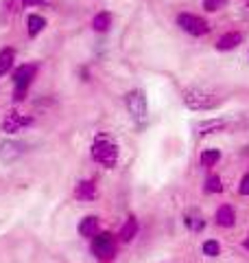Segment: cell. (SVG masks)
Listing matches in <instances>:
<instances>
[{
	"label": "cell",
	"mask_w": 249,
	"mask_h": 263,
	"mask_svg": "<svg viewBox=\"0 0 249 263\" xmlns=\"http://www.w3.org/2000/svg\"><path fill=\"white\" fill-rule=\"evenodd\" d=\"M221 160V152L219 149H203L201 154V164L203 167H214Z\"/></svg>",
	"instance_id": "obj_18"
},
{
	"label": "cell",
	"mask_w": 249,
	"mask_h": 263,
	"mask_svg": "<svg viewBox=\"0 0 249 263\" xmlns=\"http://www.w3.org/2000/svg\"><path fill=\"white\" fill-rule=\"evenodd\" d=\"M46 27V20L42 18V15H35V13H31L29 18H27V31H29V35H37V33Z\"/></svg>",
	"instance_id": "obj_15"
},
{
	"label": "cell",
	"mask_w": 249,
	"mask_h": 263,
	"mask_svg": "<svg viewBox=\"0 0 249 263\" xmlns=\"http://www.w3.org/2000/svg\"><path fill=\"white\" fill-rule=\"evenodd\" d=\"M92 27H94V31H98V33H105L107 29L112 27V15L110 13H98L96 18H94V22H92Z\"/></svg>",
	"instance_id": "obj_17"
},
{
	"label": "cell",
	"mask_w": 249,
	"mask_h": 263,
	"mask_svg": "<svg viewBox=\"0 0 249 263\" xmlns=\"http://www.w3.org/2000/svg\"><path fill=\"white\" fill-rule=\"evenodd\" d=\"M201 250H203V254H208V257H219V254H221V246H219L217 241H212V239H210V241H205V243H203V248H201Z\"/></svg>",
	"instance_id": "obj_20"
},
{
	"label": "cell",
	"mask_w": 249,
	"mask_h": 263,
	"mask_svg": "<svg viewBox=\"0 0 249 263\" xmlns=\"http://www.w3.org/2000/svg\"><path fill=\"white\" fill-rule=\"evenodd\" d=\"M234 219H236V215H234V209L232 206H221L217 211V224L219 226L230 228V226H234Z\"/></svg>",
	"instance_id": "obj_12"
},
{
	"label": "cell",
	"mask_w": 249,
	"mask_h": 263,
	"mask_svg": "<svg viewBox=\"0 0 249 263\" xmlns=\"http://www.w3.org/2000/svg\"><path fill=\"white\" fill-rule=\"evenodd\" d=\"M227 5V0H203V9L208 11H219Z\"/></svg>",
	"instance_id": "obj_21"
},
{
	"label": "cell",
	"mask_w": 249,
	"mask_h": 263,
	"mask_svg": "<svg viewBox=\"0 0 249 263\" xmlns=\"http://www.w3.org/2000/svg\"><path fill=\"white\" fill-rule=\"evenodd\" d=\"M92 252H94V257L98 261H112L114 259V254H116V243L112 239V235L110 233H101V235H96L94 237V241H92Z\"/></svg>",
	"instance_id": "obj_3"
},
{
	"label": "cell",
	"mask_w": 249,
	"mask_h": 263,
	"mask_svg": "<svg viewBox=\"0 0 249 263\" xmlns=\"http://www.w3.org/2000/svg\"><path fill=\"white\" fill-rule=\"evenodd\" d=\"M74 195H77L79 200H92L94 197V182L92 180H83V182H79L77 189H74Z\"/></svg>",
	"instance_id": "obj_13"
},
{
	"label": "cell",
	"mask_w": 249,
	"mask_h": 263,
	"mask_svg": "<svg viewBox=\"0 0 249 263\" xmlns=\"http://www.w3.org/2000/svg\"><path fill=\"white\" fill-rule=\"evenodd\" d=\"M79 233H81L83 237H96V235H98V217L90 215V217H86V219H81Z\"/></svg>",
	"instance_id": "obj_11"
},
{
	"label": "cell",
	"mask_w": 249,
	"mask_h": 263,
	"mask_svg": "<svg viewBox=\"0 0 249 263\" xmlns=\"http://www.w3.org/2000/svg\"><path fill=\"white\" fill-rule=\"evenodd\" d=\"M181 99H184L186 108L195 110V112L214 110V108H219V105L223 103V97H219L217 92L205 90V88H188V90H184Z\"/></svg>",
	"instance_id": "obj_1"
},
{
	"label": "cell",
	"mask_w": 249,
	"mask_h": 263,
	"mask_svg": "<svg viewBox=\"0 0 249 263\" xmlns=\"http://www.w3.org/2000/svg\"><path fill=\"white\" fill-rule=\"evenodd\" d=\"M92 158L105 164V167H114L116 160H118V149L107 138H96V143L92 145Z\"/></svg>",
	"instance_id": "obj_2"
},
{
	"label": "cell",
	"mask_w": 249,
	"mask_h": 263,
	"mask_svg": "<svg viewBox=\"0 0 249 263\" xmlns=\"http://www.w3.org/2000/svg\"><path fill=\"white\" fill-rule=\"evenodd\" d=\"M177 24L186 33L190 35H205L210 27H208V22L203 18H199V15H193V13H179L177 15Z\"/></svg>",
	"instance_id": "obj_6"
},
{
	"label": "cell",
	"mask_w": 249,
	"mask_h": 263,
	"mask_svg": "<svg viewBox=\"0 0 249 263\" xmlns=\"http://www.w3.org/2000/svg\"><path fill=\"white\" fill-rule=\"evenodd\" d=\"M205 191H208V193H221V191H223V182H221V178H219V176H210V178H208V182H205Z\"/></svg>",
	"instance_id": "obj_19"
},
{
	"label": "cell",
	"mask_w": 249,
	"mask_h": 263,
	"mask_svg": "<svg viewBox=\"0 0 249 263\" xmlns=\"http://www.w3.org/2000/svg\"><path fill=\"white\" fill-rule=\"evenodd\" d=\"M136 233H138V221H136V217H129L127 221H125V226L120 228V239L122 241H131L136 237Z\"/></svg>",
	"instance_id": "obj_14"
},
{
	"label": "cell",
	"mask_w": 249,
	"mask_h": 263,
	"mask_svg": "<svg viewBox=\"0 0 249 263\" xmlns=\"http://www.w3.org/2000/svg\"><path fill=\"white\" fill-rule=\"evenodd\" d=\"M13 57H15L13 48H3V51H0V75H5V72L11 70Z\"/></svg>",
	"instance_id": "obj_16"
},
{
	"label": "cell",
	"mask_w": 249,
	"mask_h": 263,
	"mask_svg": "<svg viewBox=\"0 0 249 263\" xmlns=\"http://www.w3.org/2000/svg\"><path fill=\"white\" fill-rule=\"evenodd\" d=\"M221 129H225V121H221V119H210V121L197 123V132H199L201 136L214 134V132H221Z\"/></svg>",
	"instance_id": "obj_9"
},
{
	"label": "cell",
	"mask_w": 249,
	"mask_h": 263,
	"mask_svg": "<svg viewBox=\"0 0 249 263\" xmlns=\"http://www.w3.org/2000/svg\"><path fill=\"white\" fill-rule=\"evenodd\" d=\"M247 15H249V5H247Z\"/></svg>",
	"instance_id": "obj_25"
},
{
	"label": "cell",
	"mask_w": 249,
	"mask_h": 263,
	"mask_svg": "<svg viewBox=\"0 0 249 263\" xmlns=\"http://www.w3.org/2000/svg\"><path fill=\"white\" fill-rule=\"evenodd\" d=\"M127 110L136 123L147 121V99L142 95V90H131L127 95Z\"/></svg>",
	"instance_id": "obj_5"
},
{
	"label": "cell",
	"mask_w": 249,
	"mask_h": 263,
	"mask_svg": "<svg viewBox=\"0 0 249 263\" xmlns=\"http://www.w3.org/2000/svg\"><path fill=\"white\" fill-rule=\"evenodd\" d=\"M238 44H240V33L230 31V33H225V35L219 37L217 48H219V51H232V48L238 46Z\"/></svg>",
	"instance_id": "obj_10"
},
{
	"label": "cell",
	"mask_w": 249,
	"mask_h": 263,
	"mask_svg": "<svg viewBox=\"0 0 249 263\" xmlns=\"http://www.w3.org/2000/svg\"><path fill=\"white\" fill-rule=\"evenodd\" d=\"M240 193H243V195H249V174L243 178V182H240Z\"/></svg>",
	"instance_id": "obj_22"
},
{
	"label": "cell",
	"mask_w": 249,
	"mask_h": 263,
	"mask_svg": "<svg viewBox=\"0 0 249 263\" xmlns=\"http://www.w3.org/2000/svg\"><path fill=\"white\" fill-rule=\"evenodd\" d=\"M35 72H37V68L33 64L31 66L29 64L20 66V68L15 70V75H13V81H15V101H22V99H24V95H27L33 77H35Z\"/></svg>",
	"instance_id": "obj_4"
},
{
	"label": "cell",
	"mask_w": 249,
	"mask_h": 263,
	"mask_svg": "<svg viewBox=\"0 0 249 263\" xmlns=\"http://www.w3.org/2000/svg\"><path fill=\"white\" fill-rule=\"evenodd\" d=\"M22 154H24V145H22V143L7 141V143L0 145V158H3V162H13V160H18Z\"/></svg>",
	"instance_id": "obj_8"
},
{
	"label": "cell",
	"mask_w": 249,
	"mask_h": 263,
	"mask_svg": "<svg viewBox=\"0 0 249 263\" xmlns=\"http://www.w3.org/2000/svg\"><path fill=\"white\" fill-rule=\"evenodd\" d=\"M245 246H247V248H249V237H247V241H245Z\"/></svg>",
	"instance_id": "obj_24"
},
{
	"label": "cell",
	"mask_w": 249,
	"mask_h": 263,
	"mask_svg": "<svg viewBox=\"0 0 249 263\" xmlns=\"http://www.w3.org/2000/svg\"><path fill=\"white\" fill-rule=\"evenodd\" d=\"M20 3L29 7V5H37V3H39V0H20Z\"/></svg>",
	"instance_id": "obj_23"
},
{
	"label": "cell",
	"mask_w": 249,
	"mask_h": 263,
	"mask_svg": "<svg viewBox=\"0 0 249 263\" xmlns=\"http://www.w3.org/2000/svg\"><path fill=\"white\" fill-rule=\"evenodd\" d=\"M33 123L31 117H27V114H20V112H9L3 121V132H7V134H15V132H20L22 127H29Z\"/></svg>",
	"instance_id": "obj_7"
}]
</instances>
